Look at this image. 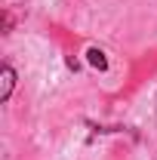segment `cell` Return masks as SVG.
<instances>
[{
	"mask_svg": "<svg viewBox=\"0 0 157 160\" xmlns=\"http://www.w3.org/2000/svg\"><path fill=\"white\" fill-rule=\"evenodd\" d=\"M0 77H3V89H0V99H3V102H9V96H13V86H16V71H13L9 65H3Z\"/></svg>",
	"mask_w": 157,
	"mask_h": 160,
	"instance_id": "cell-1",
	"label": "cell"
},
{
	"mask_svg": "<svg viewBox=\"0 0 157 160\" xmlns=\"http://www.w3.org/2000/svg\"><path fill=\"white\" fill-rule=\"evenodd\" d=\"M89 62L96 65L99 71H105V68H108V62H105V52H102V49H89Z\"/></svg>",
	"mask_w": 157,
	"mask_h": 160,
	"instance_id": "cell-2",
	"label": "cell"
}]
</instances>
